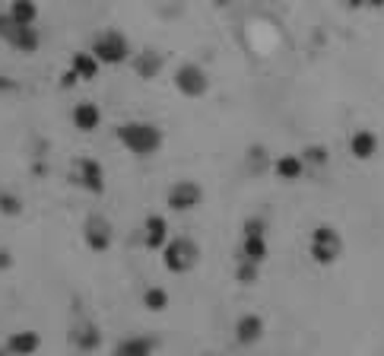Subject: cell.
<instances>
[{
    "label": "cell",
    "mask_w": 384,
    "mask_h": 356,
    "mask_svg": "<svg viewBox=\"0 0 384 356\" xmlns=\"http://www.w3.org/2000/svg\"><path fill=\"white\" fill-rule=\"evenodd\" d=\"M156 350V340L153 337H140V334H134V337L121 340L115 350V356H153Z\"/></svg>",
    "instance_id": "17"
},
{
    "label": "cell",
    "mask_w": 384,
    "mask_h": 356,
    "mask_svg": "<svg viewBox=\"0 0 384 356\" xmlns=\"http://www.w3.org/2000/svg\"><path fill=\"white\" fill-rule=\"evenodd\" d=\"M39 344L41 340H39V334L35 331H17L13 337L7 340V350L13 356H32L35 350H39Z\"/></svg>",
    "instance_id": "18"
},
{
    "label": "cell",
    "mask_w": 384,
    "mask_h": 356,
    "mask_svg": "<svg viewBox=\"0 0 384 356\" xmlns=\"http://www.w3.org/2000/svg\"><path fill=\"white\" fill-rule=\"evenodd\" d=\"M159 67H162V58L156 54V51H140L137 58H134V70H137L143 80H153L159 74Z\"/></svg>",
    "instance_id": "20"
},
{
    "label": "cell",
    "mask_w": 384,
    "mask_h": 356,
    "mask_svg": "<svg viewBox=\"0 0 384 356\" xmlns=\"http://www.w3.org/2000/svg\"><path fill=\"white\" fill-rule=\"evenodd\" d=\"M257 273H261V264H254V261H245V258H238V264H235V280H238V283L251 286V283L257 280Z\"/></svg>",
    "instance_id": "22"
},
{
    "label": "cell",
    "mask_w": 384,
    "mask_h": 356,
    "mask_svg": "<svg viewBox=\"0 0 384 356\" xmlns=\"http://www.w3.org/2000/svg\"><path fill=\"white\" fill-rule=\"evenodd\" d=\"M76 344H80L83 350H92L98 344V331L92 328V324H86V328H83V334H76Z\"/></svg>",
    "instance_id": "23"
},
{
    "label": "cell",
    "mask_w": 384,
    "mask_h": 356,
    "mask_svg": "<svg viewBox=\"0 0 384 356\" xmlns=\"http://www.w3.org/2000/svg\"><path fill=\"white\" fill-rule=\"evenodd\" d=\"M83 242L92 251H108V245H111V223L98 213L86 216V223H83Z\"/></svg>",
    "instance_id": "9"
},
{
    "label": "cell",
    "mask_w": 384,
    "mask_h": 356,
    "mask_svg": "<svg viewBox=\"0 0 384 356\" xmlns=\"http://www.w3.org/2000/svg\"><path fill=\"white\" fill-rule=\"evenodd\" d=\"M200 200H204V188L197 182H191V178H181V182H175L172 188H169L165 204H169L175 213H188V210L200 207Z\"/></svg>",
    "instance_id": "8"
},
{
    "label": "cell",
    "mask_w": 384,
    "mask_h": 356,
    "mask_svg": "<svg viewBox=\"0 0 384 356\" xmlns=\"http://www.w3.org/2000/svg\"><path fill=\"white\" fill-rule=\"evenodd\" d=\"M143 245L149 251H162L169 245V223L165 216H147V226H143Z\"/></svg>",
    "instance_id": "11"
},
{
    "label": "cell",
    "mask_w": 384,
    "mask_h": 356,
    "mask_svg": "<svg viewBox=\"0 0 384 356\" xmlns=\"http://www.w3.org/2000/svg\"><path fill=\"white\" fill-rule=\"evenodd\" d=\"M0 90H17V83H10V80H0Z\"/></svg>",
    "instance_id": "27"
},
{
    "label": "cell",
    "mask_w": 384,
    "mask_h": 356,
    "mask_svg": "<svg viewBox=\"0 0 384 356\" xmlns=\"http://www.w3.org/2000/svg\"><path fill=\"white\" fill-rule=\"evenodd\" d=\"M10 264V255H7V251H0V267H7Z\"/></svg>",
    "instance_id": "26"
},
{
    "label": "cell",
    "mask_w": 384,
    "mask_h": 356,
    "mask_svg": "<svg viewBox=\"0 0 384 356\" xmlns=\"http://www.w3.org/2000/svg\"><path fill=\"white\" fill-rule=\"evenodd\" d=\"M238 258L254 261V264H264V258H267V223L264 220H257V216L245 220V239H242Z\"/></svg>",
    "instance_id": "5"
},
{
    "label": "cell",
    "mask_w": 384,
    "mask_h": 356,
    "mask_svg": "<svg viewBox=\"0 0 384 356\" xmlns=\"http://www.w3.org/2000/svg\"><path fill=\"white\" fill-rule=\"evenodd\" d=\"M273 172H277V178H283V182H299L305 175V159L295 156V153H286V156H279L277 163H273Z\"/></svg>",
    "instance_id": "15"
},
{
    "label": "cell",
    "mask_w": 384,
    "mask_h": 356,
    "mask_svg": "<svg viewBox=\"0 0 384 356\" xmlns=\"http://www.w3.org/2000/svg\"><path fill=\"white\" fill-rule=\"evenodd\" d=\"M308 255L311 261H318V264H337L340 255H343V235L334 229V226H318V229H311V239H308Z\"/></svg>",
    "instance_id": "2"
},
{
    "label": "cell",
    "mask_w": 384,
    "mask_h": 356,
    "mask_svg": "<svg viewBox=\"0 0 384 356\" xmlns=\"http://www.w3.org/2000/svg\"><path fill=\"white\" fill-rule=\"evenodd\" d=\"M118 143L134 156H153L162 147V131L149 121H127L118 127Z\"/></svg>",
    "instance_id": "1"
},
{
    "label": "cell",
    "mask_w": 384,
    "mask_h": 356,
    "mask_svg": "<svg viewBox=\"0 0 384 356\" xmlns=\"http://www.w3.org/2000/svg\"><path fill=\"white\" fill-rule=\"evenodd\" d=\"M175 90L188 99H200L206 90H210V76L204 74V67L197 64H181L175 70Z\"/></svg>",
    "instance_id": "7"
},
{
    "label": "cell",
    "mask_w": 384,
    "mask_h": 356,
    "mask_svg": "<svg viewBox=\"0 0 384 356\" xmlns=\"http://www.w3.org/2000/svg\"><path fill=\"white\" fill-rule=\"evenodd\" d=\"M0 356H7V353H0Z\"/></svg>",
    "instance_id": "29"
},
{
    "label": "cell",
    "mask_w": 384,
    "mask_h": 356,
    "mask_svg": "<svg viewBox=\"0 0 384 356\" xmlns=\"http://www.w3.org/2000/svg\"><path fill=\"white\" fill-rule=\"evenodd\" d=\"M74 127L83 134H92L98 125H102V112H98V105H92V102H80V105H74Z\"/></svg>",
    "instance_id": "13"
},
{
    "label": "cell",
    "mask_w": 384,
    "mask_h": 356,
    "mask_svg": "<svg viewBox=\"0 0 384 356\" xmlns=\"http://www.w3.org/2000/svg\"><path fill=\"white\" fill-rule=\"evenodd\" d=\"M89 51L96 54L98 64L115 67V64H124V61L131 58V42H127L121 32L108 29V32H98V35H96V42H92Z\"/></svg>",
    "instance_id": "4"
},
{
    "label": "cell",
    "mask_w": 384,
    "mask_h": 356,
    "mask_svg": "<svg viewBox=\"0 0 384 356\" xmlns=\"http://www.w3.org/2000/svg\"><path fill=\"white\" fill-rule=\"evenodd\" d=\"M0 39H3V42H10L17 51H23V54L39 51V29H35V25L13 23L7 13H0Z\"/></svg>",
    "instance_id": "6"
},
{
    "label": "cell",
    "mask_w": 384,
    "mask_h": 356,
    "mask_svg": "<svg viewBox=\"0 0 384 356\" xmlns=\"http://www.w3.org/2000/svg\"><path fill=\"white\" fill-rule=\"evenodd\" d=\"M350 153L356 159H372L378 153V137L368 127H359V131L350 137Z\"/></svg>",
    "instance_id": "14"
},
{
    "label": "cell",
    "mask_w": 384,
    "mask_h": 356,
    "mask_svg": "<svg viewBox=\"0 0 384 356\" xmlns=\"http://www.w3.org/2000/svg\"><path fill=\"white\" fill-rule=\"evenodd\" d=\"M352 3H362V0H352Z\"/></svg>",
    "instance_id": "28"
},
{
    "label": "cell",
    "mask_w": 384,
    "mask_h": 356,
    "mask_svg": "<svg viewBox=\"0 0 384 356\" xmlns=\"http://www.w3.org/2000/svg\"><path fill=\"white\" fill-rule=\"evenodd\" d=\"M0 210H3V213H19V200L13 198V194H0Z\"/></svg>",
    "instance_id": "25"
},
{
    "label": "cell",
    "mask_w": 384,
    "mask_h": 356,
    "mask_svg": "<svg viewBox=\"0 0 384 356\" xmlns=\"http://www.w3.org/2000/svg\"><path fill=\"white\" fill-rule=\"evenodd\" d=\"M76 185L89 194H102L105 191V172L96 159H76Z\"/></svg>",
    "instance_id": "10"
},
{
    "label": "cell",
    "mask_w": 384,
    "mask_h": 356,
    "mask_svg": "<svg viewBox=\"0 0 384 356\" xmlns=\"http://www.w3.org/2000/svg\"><path fill=\"white\" fill-rule=\"evenodd\" d=\"M210 356H213V353H210Z\"/></svg>",
    "instance_id": "30"
},
{
    "label": "cell",
    "mask_w": 384,
    "mask_h": 356,
    "mask_svg": "<svg viewBox=\"0 0 384 356\" xmlns=\"http://www.w3.org/2000/svg\"><path fill=\"white\" fill-rule=\"evenodd\" d=\"M7 17L19 25H35L39 19V7H35V0H13L7 10Z\"/></svg>",
    "instance_id": "19"
},
{
    "label": "cell",
    "mask_w": 384,
    "mask_h": 356,
    "mask_svg": "<svg viewBox=\"0 0 384 356\" xmlns=\"http://www.w3.org/2000/svg\"><path fill=\"white\" fill-rule=\"evenodd\" d=\"M197 261H200V249H197V242L188 239V235L169 239V245L162 249V264H165V271H172V273L194 271Z\"/></svg>",
    "instance_id": "3"
},
{
    "label": "cell",
    "mask_w": 384,
    "mask_h": 356,
    "mask_svg": "<svg viewBox=\"0 0 384 356\" xmlns=\"http://www.w3.org/2000/svg\"><path fill=\"white\" fill-rule=\"evenodd\" d=\"M70 74L76 80H96L98 76V61L92 51H76L74 58H70Z\"/></svg>",
    "instance_id": "16"
},
{
    "label": "cell",
    "mask_w": 384,
    "mask_h": 356,
    "mask_svg": "<svg viewBox=\"0 0 384 356\" xmlns=\"http://www.w3.org/2000/svg\"><path fill=\"white\" fill-rule=\"evenodd\" d=\"M264 334V318L261 315H242L235 322V340L238 344H245V347H251V344H257Z\"/></svg>",
    "instance_id": "12"
},
{
    "label": "cell",
    "mask_w": 384,
    "mask_h": 356,
    "mask_svg": "<svg viewBox=\"0 0 384 356\" xmlns=\"http://www.w3.org/2000/svg\"><path fill=\"white\" fill-rule=\"evenodd\" d=\"M302 159H305V166H311V163H314V166H324V163H327V153H324V147H308Z\"/></svg>",
    "instance_id": "24"
},
{
    "label": "cell",
    "mask_w": 384,
    "mask_h": 356,
    "mask_svg": "<svg viewBox=\"0 0 384 356\" xmlns=\"http://www.w3.org/2000/svg\"><path fill=\"white\" fill-rule=\"evenodd\" d=\"M143 306H147L149 312H162V308L169 306V293H165L162 286H149V290L143 293Z\"/></svg>",
    "instance_id": "21"
}]
</instances>
